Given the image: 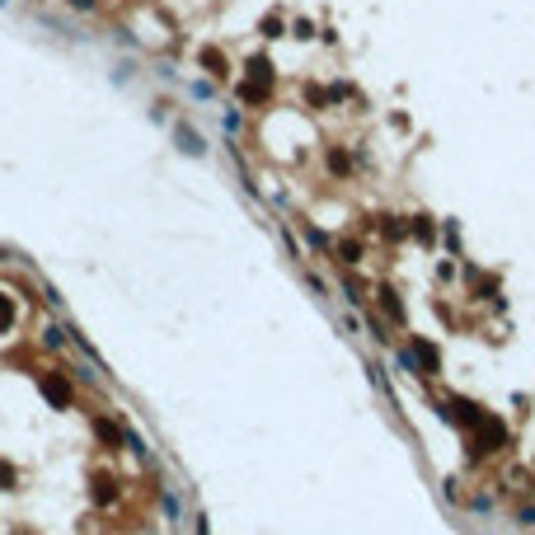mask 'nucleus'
Instances as JSON below:
<instances>
[{
	"label": "nucleus",
	"instance_id": "f257e3e1",
	"mask_svg": "<svg viewBox=\"0 0 535 535\" xmlns=\"http://www.w3.org/2000/svg\"><path fill=\"white\" fill-rule=\"evenodd\" d=\"M474 441H479V451H498L507 441V427L498 423V418H484L479 413V423H474Z\"/></svg>",
	"mask_w": 535,
	"mask_h": 535
},
{
	"label": "nucleus",
	"instance_id": "f03ea898",
	"mask_svg": "<svg viewBox=\"0 0 535 535\" xmlns=\"http://www.w3.org/2000/svg\"><path fill=\"white\" fill-rule=\"evenodd\" d=\"M43 394H48V404H66L71 399V385L62 376H43Z\"/></svg>",
	"mask_w": 535,
	"mask_h": 535
},
{
	"label": "nucleus",
	"instance_id": "7ed1b4c3",
	"mask_svg": "<svg viewBox=\"0 0 535 535\" xmlns=\"http://www.w3.org/2000/svg\"><path fill=\"white\" fill-rule=\"evenodd\" d=\"M380 305H385V315H390V319H404V305H399V296H394L390 286H380Z\"/></svg>",
	"mask_w": 535,
	"mask_h": 535
},
{
	"label": "nucleus",
	"instance_id": "20e7f679",
	"mask_svg": "<svg viewBox=\"0 0 535 535\" xmlns=\"http://www.w3.org/2000/svg\"><path fill=\"white\" fill-rule=\"evenodd\" d=\"M202 66L211 71V76H225V57H221L216 48H202Z\"/></svg>",
	"mask_w": 535,
	"mask_h": 535
},
{
	"label": "nucleus",
	"instance_id": "39448f33",
	"mask_svg": "<svg viewBox=\"0 0 535 535\" xmlns=\"http://www.w3.org/2000/svg\"><path fill=\"white\" fill-rule=\"evenodd\" d=\"M258 29H263V38H282V33H286V24H282V15H268L263 24H258Z\"/></svg>",
	"mask_w": 535,
	"mask_h": 535
},
{
	"label": "nucleus",
	"instance_id": "423d86ee",
	"mask_svg": "<svg viewBox=\"0 0 535 535\" xmlns=\"http://www.w3.org/2000/svg\"><path fill=\"white\" fill-rule=\"evenodd\" d=\"M338 258H343V263H357V258H362V244H357V239H343V244H338Z\"/></svg>",
	"mask_w": 535,
	"mask_h": 535
},
{
	"label": "nucleus",
	"instance_id": "0eeeda50",
	"mask_svg": "<svg viewBox=\"0 0 535 535\" xmlns=\"http://www.w3.org/2000/svg\"><path fill=\"white\" fill-rule=\"evenodd\" d=\"M10 324H15V305H10V296L0 291V333L10 329Z\"/></svg>",
	"mask_w": 535,
	"mask_h": 535
},
{
	"label": "nucleus",
	"instance_id": "6e6552de",
	"mask_svg": "<svg viewBox=\"0 0 535 535\" xmlns=\"http://www.w3.org/2000/svg\"><path fill=\"white\" fill-rule=\"evenodd\" d=\"M95 432H99V437H104V441H109V446H118V441H123V432H118V427H113V423H104V418H99V423H95Z\"/></svg>",
	"mask_w": 535,
	"mask_h": 535
},
{
	"label": "nucleus",
	"instance_id": "1a4fd4ad",
	"mask_svg": "<svg viewBox=\"0 0 535 535\" xmlns=\"http://www.w3.org/2000/svg\"><path fill=\"white\" fill-rule=\"evenodd\" d=\"M179 141H183V151H188V155H202V141L193 137L188 127H179Z\"/></svg>",
	"mask_w": 535,
	"mask_h": 535
},
{
	"label": "nucleus",
	"instance_id": "9d476101",
	"mask_svg": "<svg viewBox=\"0 0 535 535\" xmlns=\"http://www.w3.org/2000/svg\"><path fill=\"white\" fill-rule=\"evenodd\" d=\"M413 357H418V362H423L427 371H437V352H432L427 343H418V347H413Z\"/></svg>",
	"mask_w": 535,
	"mask_h": 535
},
{
	"label": "nucleus",
	"instance_id": "9b49d317",
	"mask_svg": "<svg viewBox=\"0 0 535 535\" xmlns=\"http://www.w3.org/2000/svg\"><path fill=\"white\" fill-rule=\"evenodd\" d=\"M413 235H418V239H432V235H437L432 216H418V221H413Z\"/></svg>",
	"mask_w": 535,
	"mask_h": 535
},
{
	"label": "nucleus",
	"instance_id": "f8f14e48",
	"mask_svg": "<svg viewBox=\"0 0 535 535\" xmlns=\"http://www.w3.org/2000/svg\"><path fill=\"white\" fill-rule=\"evenodd\" d=\"M329 169L333 174H347V169H352V160H347L343 151H329Z\"/></svg>",
	"mask_w": 535,
	"mask_h": 535
},
{
	"label": "nucleus",
	"instance_id": "ddd939ff",
	"mask_svg": "<svg viewBox=\"0 0 535 535\" xmlns=\"http://www.w3.org/2000/svg\"><path fill=\"white\" fill-rule=\"evenodd\" d=\"M95 498H99V503H113V498H118V488H113L109 479H99V488H95Z\"/></svg>",
	"mask_w": 535,
	"mask_h": 535
},
{
	"label": "nucleus",
	"instance_id": "4468645a",
	"mask_svg": "<svg viewBox=\"0 0 535 535\" xmlns=\"http://www.w3.org/2000/svg\"><path fill=\"white\" fill-rule=\"evenodd\" d=\"M71 5H76V10H95V0H71Z\"/></svg>",
	"mask_w": 535,
	"mask_h": 535
},
{
	"label": "nucleus",
	"instance_id": "2eb2a0df",
	"mask_svg": "<svg viewBox=\"0 0 535 535\" xmlns=\"http://www.w3.org/2000/svg\"><path fill=\"white\" fill-rule=\"evenodd\" d=\"M197 535H207V521H202V526H197Z\"/></svg>",
	"mask_w": 535,
	"mask_h": 535
},
{
	"label": "nucleus",
	"instance_id": "dca6fc26",
	"mask_svg": "<svg viewBox=\"0 0 535 535\" xmlns=\"http://www.w3.org/2000/svg\"><path fill=\"white\" fill-rule=\"evenodd\" d=\"M0 258H5V249H0Z\"/></svg>",
	"mask_w": 535,
	"mask_h": 535
}]
</instances>
